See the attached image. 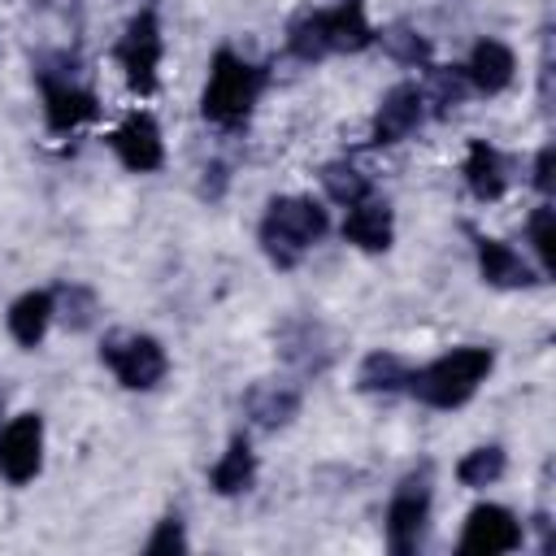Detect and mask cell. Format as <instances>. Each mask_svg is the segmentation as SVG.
<instances>
[{
	"mask_svg": "<svg viewBox=\"0 0 556 556\" xmlns=\"http://www.w3.org/2000/svg\"><path fill=\"white\" fill-rule=\"evenodd\" d=\"M374 43V26L365 22L361 0H339L334 9H300L287 22V48L300 61H317L326 52H361Z\"/></svg>",
	"mask_w": 556,
	"mask_h": 556,
	"instance_id": "6da1fadb",
	"label": "cell"
},
{
	"mask_svg": "<svg viewBox=\"0 0 556 556\" xmlns=\"http://www.w3.org/2000/svg\"><path fill=\"white\" fill-rule=\"evenodd\" d=\"M552 161H556V148L552 143H543L539 148V156H534V187L547 195L552 191Z\"/></svg>",
	"mask_w": 556,
	"mask_h": 556,
	"instance_id": "83f0119b",
	"label": "cell"
},
{
	"mask_svg": "<svg viewBox=\"0 0 556 556\" xmlns=\"http://www.w3.org/2000/svg\"><path fill=\"white\" fill-rule=\"evenodd\" d=\"M343 239L356 243L361 252H382L391 248V208L382 200H356L348 204V217H343Z\"/></svg>",
	"mask_w": 556,
	"mask_h": 556,
	"instance_id": "9a60e30c",
	"label": "cell"
},
{
	"mask_svg": "<svg viewBox=\"0 0 556 556\" xmlns=\"http://www.w3.org/2000/svg\"><path fill=\"white\" fill-rule=\"evenodd\" d=\"M321 187H326V195H330L334 204H343V208L369 195V178H365L356 165H348V161L321 165Z\"/></svg>",
	"mask_w": 556,
	"mask_h": 556,
	"instance_id": "d4e9b609",
	"label": "cell"
},
{
	"mask_svg": "<svg viewBox=\"0 0 556 556\" xmlns=\"http://www.w3.org/2000/svg\"><path fill=\"white\" fill-rule=\"evenodd\" d=\"M252 478H256V456H252L248 439L235 434L230 447L222 452V460L208 469V486H213L217 495H239V491L252 486Z\"/></svg>",
	"mask_w": 556,
	"mask_h": 556,
	"instance_id": "d6986e66",
	"label": "cell"
},
{
	"mask_svg": "<svg viewBox=\"0 0 556 556\" xmlns=\"http://www.w3.org/2000/svg\"><path fill=\"white\" fill-rule=\"evenodd\" d=\"M517 547H521V526L504 504H478L465 517V534H460L465 556H500Z\"/></svg>",
	"mask_w": 556,
	"mask_h": 556,
	"instance_id": "9c48e42d",
	"label": "cell"
},
{
	"mask_svg": "<svg viewBox=\"0 0 556 556\" xmlns=\"http://www.w3.org/2000/svg\"><path fill=\"white\" fill-rule=\"evenodd\" d=\"M465 182H469V191H473L482 204L504 195V187H508V178H504V156H500L486 139H473V143H469V152H465Z\"/></svg>",
	"mask_w": 556,
	"mask_h": 556,
	"instance_id": "e0dca14e",
	"label": "cell"
},
{
	"mask_svg": "<svg viewBox=\"0 0 556 556\" xmlns=\"http://www.w3.org/2000/svg\"><path fill=\"white\" fill-rule=\"evenodd\" d=\"M43 465V417L22 413L0 430V473L13 486H26Z\"/></svg>",
	"mask_w": 556,
	"mask_h": 556,
	"instance_id": "ba28073f",
	"label": "cell"
},
{
	"mask_svg": "<svg viewBox=\"0 0 556 556\" xmlns=\"http://www.w3.org/2000/svg\"><path fill=\"white\" fill-rule=\"evenodd\" d=\"M52 321V291H26L9 304V334L22 348H39V339L48 334Z\"/></svg>",
	"mask_w": 556,
	"mask_h": 556,
	"instance_id": "ac0fdd59",
	"label": "cell"
},
{
	"mask_svg": "<svg viewBox=\"0 0 556 556\" xmlns=\"http://www.w3.org/2000/svg\"><path fill=\"white\" fill-rule=\"evenodd\" d=\"M161 52H165V43H161V26H156V13H152V9L135 13V17L126 22V35L117 39L113 56H117V65L126 70V83H130L139 96H152V91H156Z\"/></svg>",
	"mask_w": 556,
	"mask_h": 556,
	"instance_id": "8992f818",
	"label": "cell"
},
{
	"mask_svg": "<svg viewBox=\"0 0 556 556\" xmlns=\"http://www.w3.org/2000/svg\"><path fill=\"white\" fill-rule=\"evenodd\" d=\"M426 117V100H421V87L413 83H400L382 96L378 113H374V143H400L408 139Z\"/></svg>",
	"mask_w": 556,
	"mask_h": 556,
	"instance_id": "7c38bea8",
	"label": "cell"
},
{
	"mask_svg": "<svg viewBox=\"0 0 556 556\" xmlns=\"http://www.w3.org/2000/svg\"><path fill=\"white\" fill-rule=\"evenodd\" d=\"M478 269H482V278H486L491 287H504V291H513V287H534V282H539V274H534L504 239H478Z\"/></svg>",
	"mask_w": 556,
	"mask_h": 556,
	"instance_id": "2e32d148",
	"label": "cell"
},
{
	"mask_svg": "<svg viewBox=\"0 0 556 556\" xmlns=\"http://www.w3.org/2000/svg\"><path fill=\"white\" fill-rule=\"evenodd\" d=\"M187 547V534H182V521L178 517H165L161 526H156V534L148 539V552L152 556H161V552H182Z\"/></svg>",
	"mask_w": 556,
	"mask_h": 556,
	"instance_id": "4316f807",
	"label": "cell"
},
{
	"mask_svg": "<svg viewBox=\"0 0 556 556\" xmlns=\"http://www.w3.org/2000/svg\"><path fill=\"white\" fill-rule=\"evenodd\" d=\"M504 447L500 443H486V447H473L456 460V482L460 486H491L504 478Z\"/></svg>",
	"mask_w": 556,
	"mask_h": 556,
	"instance_id": "cb8c5ba5",
	"label": "cell"
},
{
	"mask_svg": "<svg viewBox=\"0 0 556 556\" xmlns=\"http://www.w3.org/2000/svg\"><path fill=\"white\" fill-rule=\"evenodd\" d=\"M530 243L539 252L543 274H556V213H552V204H539L530 213Z\"/></svg>",
	"mask_w": 556,
	"mask_h": 556,
	"instance_id": "484cf974",
	"label": "cell"
},
{
	"mask_svg": "<svg viewBox=\"0 0 556 556\" xmlns=\"http://www.w3.org/2000/svg\"><path fill=\"white\" fill-rule=\"evenodd\" d=\"M330 217L317 200L308 195H278L269 200L265 217H261V248L278 269H291L321 235H326Z\"/></svg>",
	"mask_w": 556,
	"mask_h": 556,
	"instance_id": "7a4b0ae2",
	"label": "cell"
},
{
	"mask_svg": "<svg viewBox=\"0 0 556 556\" xmlns=\"http://www.w3.org/2000/svg\"><path fill=\"white\" fill-rule=\"evenodd\" d=\"M491 365H495L491 348H452L439 361L413 369L404 391H413L430 408H460L478 391V382L491 374Z\"/></svg>",
	"mask_w": 556,
	"mask_h": 556,
	"instance_id": "3957f363",
	"label": "cell"
},
{
	"mask_svg": "<svg viewBox=\"0 0 556 556\" xmlns=\"http://www.w3.org/2000/svg\"><path fill=\"white\" fill-rule=\"evenodd\" d=\"M426 517H430V469L408 473L395 486L391 504H387V543H391L395 556L417 552V539L426 530Z\"/></svg>",
	"mask_w": 556,
	"mask_h": 556,
	"instance_id": "52a82bcc",
	"label": "cell"
},
{
	"mask_svg": "<svg viewBox=\"0 0 556 556\" xmlns=\"http://www.w3.org/2000/svg\"><path fill=\"white\" fill-rule=\"evenodd\" d=\"M0 408H4V387H0Z\"/></svg>",
	"mask_w": 556,
	"mask_h": 556,
	"instance_id": "f1b7e54d",
	"label": "cell"
},
{
	"mask_svg": "<svg viewBox=\"0 0 556 556\" xmlns=\"http://www.w3.org/2000/svg\"><path fill=\"white\" fill-rule=\"evenodd\" d=\"M513 74H517V56H513L508 43H500V39L473 43V56H469V65H465V78H469L473 91L495 96V91H504V87L513 83Z\"/></svg>",
	"mask_w": 556,
	"mask_h": 556,
	"instance_id": "4fadbf2b",
	"label": "cell"
},
{
	"mask_svg": "<svg viewBox=\"0 0 556 556\" xmlns=\"http://www.w3.org/2000/svg\"><path fill=\"white\" fill-rule=\"evenodd\" d=\"M100 361L117 374L122 387L130 391H148L165 378L169 361H165V348L152 339V334H109L104 348H100Z\"/></svg>",
	"mask_w": 556,
	"mask_h": 556,
	"instance_id": "5b68a950",
	"label": "cell"
},
{
	"mask_svg": "<svg viewBox=\"0 0 556 556\" xmlns=\"http://www.w3.org/2000/svg\"><path fill=\"white\" fill-rule=\"evenodd\" d=\"M374 39H382L387 56L400 65H430V39L421 30H413L408 22H391V26L374 30Z\"/></svg>",
	"mask_w": 556,
	"mask_h": 556,
	"instance_id": "603a6c76",
	"label": "cell"
},
{
	"mask_svg": "<svg viewBox=\"0 0 556 556\" xmlns=\"http://www.w3.org/2000/svg\"><path fill=\"white\" fill-rule=\"evenodd\" d=\"M243 408L261 430H278L300 413V387H291V382H252L248 395H243Z\"/></svg>",
	"mask_w": 556,
	"mask_h": 556,
	"instance_id": "5bb4252c",
	"label": "cell"
},
{
	"mask_svg": "<svg viewBox=\"0 0 556 556\" xmlns=\"http://www.w3.org/2000/svg\"><path fill=\"white\" fill-rule=\"evenodd\" d=\"M96 313H100V304H96V291H91V287L65 282V287L52 291V317H61L65 330H87V326H96Z\"/></svg>",
	"mask_w": 556,
	"mask_h": 556,
	"instance_id": "7402d4cb",
	"label": "cell"
},
{
	"mask_svg": "<svg viewBox=\"0 0 556 556\" xmlns=\"http://www.w3.org/2000/svg\"><path fill=\"white\" fill-rule=\"evenodd\" d=\"M408 365L395 356V352H369L356 369V387L369 391V395H391V391H404L408 387Z\"/></svg>",
	"mask_w": 556,
	"mask_h": 556,
	"instance_id": "ffe728a7",
	"label": "cell"
},
{
	"mask_svg": "<svg viewBox=\"0 0 556 556\" xmlns=\"http://www.w3.org/2000/svg\"><path fill=\"white\" fill-rule=\"evenodd\" d=\"M39 87H43V117L52 130H74L83 122H91L100 113L96 96L87 87H78L70 74H52V70H39Z\"/></svg>",
	"mask_w": 556,
	"mask_h": 556,
	"instance_id": "8fae6325",
	"label": "cell"
},
{
	"mask_svg": "<svg viewBox=\"0 0 556 556\" xmlns=\"http://www.w3.org/2000/svg\"><path fill=\"white\" fill-rule=\"evenodd\" d=\"M109 148L117 152V161L135 174H152L161 169L165 161V143H161V126L152 113H130L113 135H109Z\"/></svg>",
	"mask_w": 556,
	"mask_h": 556,
	"instance_id": "30bf717a",
	"label": "cell"
},
{
	"mask_svg": "<svg viewBox=\"0 0 556 556\" xmlns=\"http://www.w3.org/2000/svg\"><path fill=\"white\" fill-rule=\"evenodd\" d=\"M473 87H469V78H465V65L456 70V65H430L426 70V87H421V100L426 104H434V113L443 117V113H452L456 104H465V96H469Z\"/></svg>",
	"mask_w": 556,
	"mask_h": 556,
	"instance_id": "44dd1931",
	"label": "cell"
},
{
	"mask_svg": "<svg viewBox=\"0 0 556 556\" xmlns=\"http://www.w3.org/2000/svg\"><path fill=\"white\" fill-rule=\"evenodd\" d=\"M265 83H269V70L265 65H252V61L235 56L230 48H217L200 109H204V117L213 126H239L252 113V104L261 100Z\"/></svg>",
	"mask_w": 556,
	"mask_h": 556,
	"instance_id": "277c9868",
	"label": "cell"
}]
</instances>
